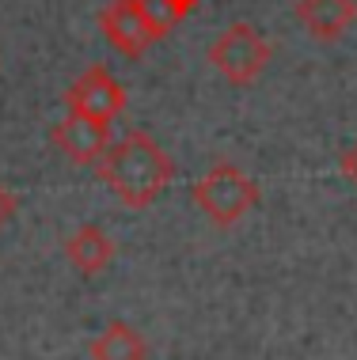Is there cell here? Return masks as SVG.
Wrapping results in <instances>:
<instances>
[{"label":"cell","instance_id":"obj_2","mask_svg":"<svg viewBox=\"0 0 357 360\" xmlns=\"http://www.w3.org/2000/svg\"><path fill=\"white\" fill-rule=\"evenodd\" d=\"M190 201L213 228H232L258 205V182L236 163H217L190 186Z\"/></svg>","mask_w":357,"mask_h":360},{"label":"cell","instance_id":"obj_12","mask_svg":"<svg viewBox=\"0 0 357 360\" xmlns=\"http://www.w3.org/2000/svg\"><path fill=\"white\" fill-rule=\"evenodd\" d=\"M12 212H15V198H12V193H8L4 186H0V228L12 220Z\"/></svg>","mask_w":357,"mask_h":360},{"label":"cell","instance_id":"obj_8","mask_svg":"<svg viewBox=\"0 0 357 360\" xmlns=\"http://www.w3.org/2000/svg\"><path fill=\"white\" fill-rule=\"evenodd\" d=\"M65 258L73 262L76 274L95 277L114 262V239L99 228V224H80V228L65 239Z\"/></svg>","mask_w":357,"mask_h":360},{"label":"cell","instance_id":"obj_6","mask_svg":"<svg viewBox=\"0 0 357 360\" xmlns=\"http://www.w3.org/2000/svg\"><path fill=\"white\" fill-rule=\"evenodd\" d=\"M57 152H65L76 167H95L111 148V122H95L84 114H65L50 129Z\"/></svg>","mask_w":357,"mask_h":360},{"label":"cell","instance_id":"obj_11","mask_svg":"<svg viewBox=\"0 0 357 360\" xmlns=\"http://www.w3.org/2000/svg\"><path fill=\"white\" fill-rule=\"evenodd\" d=\"M339 167H342V174H346V182H350V186H357V141L342 152Z\"/></svg>","mask_w":357,"mask_h":360},{"label":"cell","instance_id":"obj_9","mask_svg":"<svg viewBox=\"0 0 357 360\" xmlns=\"http://www.w3.org/2000/svg\"><path fill=\"white\" fill-rule=\"evenodd\" d=\"M92 360H144L149 356V342L133 330L130 323H107L103 334L88 342Z\"/></svg>","mask_w":357,"mask_h":360},{"label":"cell","instance_id":"obj_3","mask_svg":"<svg viewBox=\"0 0 357 360\" xmlns=\"http://www.w3.org/2000/svg\"><path fill=\"white\" fill-rule=\"evenodd\" d=\"M206 57H209V65H213L228 84L244 87V84H251L270 65L274 46L258 34L255 23H232L228 31H220V38L209 46Z\"/></svg>","mask_w":357,"mask_h":360},{"label":"cell","instance_id":"obj_7","mask_svg":"<svg viewBox=\"0 0 357 360\" xmlns=\"http://www.w3.org/2000/svg\"><path fill=\"white\" fill-rule=\"evenodd\" d=\"M293 15L320 42H339L357 23V0H296Z\"/></svg>","mask_w":357,"mask_h":360},{"label":"cell","instance_id":"obj_10","mask_svg":"<svg viewBox=\"0 0 357 360\" xmlns=\"http://www.w3.org/2000/svg\"><path fill=\"white\" fill-rule=\"evenodd\" d=\"M194 8H198V0H141V12H144V19H149L156 42H163L182 19L194 12Z\"/></svg>","mask_w":357,"mask_h":360},{"label":"cell","instance_id":"obj_5","mask_svg":"<svg viewBox=\"0 0 357 360\" xmlns=\"http://www.w3.org/2000/svg\"><path fill=\"white\" fill-rule=\"evenodd\" d=\"M99 31L130 61H137V57L149 53V46H156V34H152L149 19L141 12V0H111L99 12Z\"/></svg>","mask_w":357,"mask_h":360},{"label":"cell","instance_id":"obj_1","mask_svg":"<svg viewBox=\"0 0 357 360\" xmlns=\"http://www.w3.org/2000/svg\"><path fill=\"white\" fill-rule=\"evenodd\" d=\"M95 171L122 205L149 209L175 179V160L144 129H130L118 144L107 148V155L95 163Z\"/></svg>","mask_w":357,"mask_h":360},{"label":"cell","instance_id":"obj_4","mask_svg":"<svg viewBox=\"0 0 357 360\" xmlns=\"http://www.w3.org/2000/svg\"><path fill=\"white\" fill-rule=\"evenodd\" d=\"M65 106L69 114H84L95 122H114L125 110V87L107 72V65H92L88 72H80L65 91Z\"/></svg>","mask_w":357,"mask_h":360}]
</instances>
